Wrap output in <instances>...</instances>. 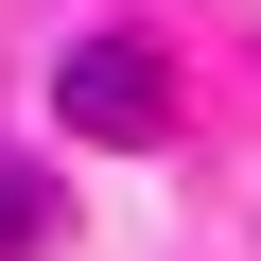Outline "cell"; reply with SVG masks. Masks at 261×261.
<instances>
[{"label":"cell","mask_w":261,"mask_h":261,"mask_svg":"<svg viewBox=\"0 0 261 261\" xmlns=\"http://www.w3.org/2000/svg\"><path fill=\"white\" fill-rule=\"evenodd\" d=\"M53 105H70V140H157V122H174V70H157L140 35H87V53L53 70Z\"/></svg>","instance_id":"6da1fadb"},{"label":"cell","mask_w":261,"mask_h":261,"mask_svg":"<svg viewBox=\"0 0 261 261\" xmlns=\"http://www.w3.org/2000/svg\"><path fill=\"white\" fill-rule=\"evenodd\" d=\"M53 226H70L53 174H35V157H0V261H53Z\"/></svg>","instance_id":"7a4b0ae2"}]
</instances>
